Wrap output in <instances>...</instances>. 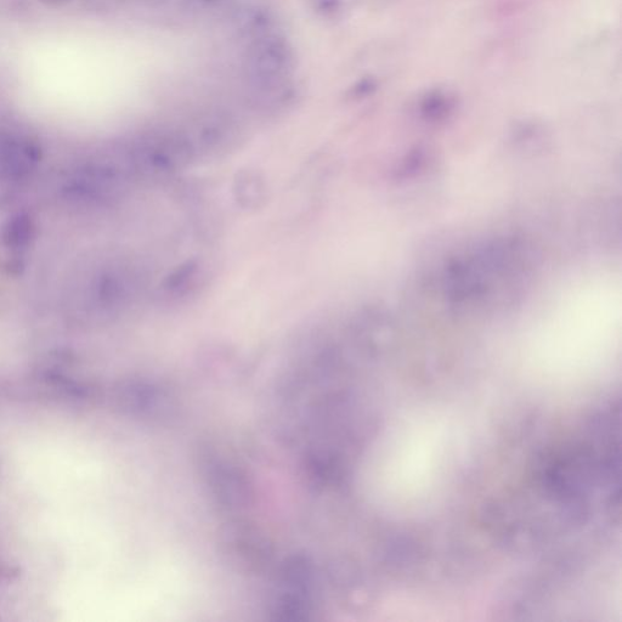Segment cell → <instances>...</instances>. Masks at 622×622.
<instances>
[{
    "label": "cell",
    "instance_id": "6da1fadb",
    "mask_svg": "<svg viewBox=\"0 0 622 622\" xmlns=\"http://www.w3.org/2000/svg\"><path fill=\"white\" fill-rule=\"evenodd\" d=\"M294 67L296 55L290 42L273 33L253 41L245 60L247 78L263 92L284 88Z\"/></svg>",
    "mask_w": 622,
    "mask_h": 622
},
{
    "label": "cell",
    "instance_id": "7a4b0ae2",
    "mask_svg": "<svg viewBox=\"0 0 622 622\" xmlns=\"http://www.w3.org/2000/svg\"><path fill=\"white\" fill-rule=\"evenodd\" d=\"M311 9L324 18H333L342 10V0H310Z\"/></svg>",
    "mask_w": 622,
    "mask_h": 622
},
{
    "label": "cell",
    "instance_id": "3957f363",
    "mask_svg": "<svg viewBox=\"0 0 622 622\" xmlns=\"http://www.w3.org/2000/svg\"><path fill=\"white\" fill-rule=\"evenodd\" d=\"M183 3L186 9L205 14L222 8L224 0H183Z\"/></svg>",
    "mask_w": 622,
    "mask_h": 622
},
{
    "label": "cell",
    "instance_id": "277c9868",
    "mask_svg": "<svg viewBox=\"0 0 622 622\" xmlns=\"http://www.w3.org/2000/svg\"><path fill=\"white\" fill-rule=\"evenodd\" d=\"M132 2L143 4V5H158V4L165 2V0H132Z\"/></svg>",
    "mask_w": 622,
    "mask_h": 622
}]
</instances>
